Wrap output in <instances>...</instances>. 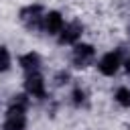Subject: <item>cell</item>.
<instances>
[{"label":"cell","instance_id":"cell-1","mask_svg":"<svg viewBox=\"0 0 130 130\" xmlns=\"http://www.w3.org/2000/svg\"><path fill=\"white\" fill-rule=\"evenodd\" d=\"M28 102L30 98L26 93H16L12 95L4 122H2V130H26V110H28Z\"/></svg>","mask_w":130,"mask_h":130},{"label":"cell","instance_id":"cell-2","mask_svg":"<svg viewBox=\"0 0 130 130\" xmlns=\"http://www.w3.org/2000/svg\"><path fill=\"white\" fill-rule=\"evenodd\" d=\"M45 6L35 2L26 4L18 10V20L26 30H43V20H45Z\"/></svg>","mask_w":130,"mask_h":130},{"label":"cell","instance_id":"cell-3","mask_svg":"<svg viewBox=\"0 0 130 130\" xmlns=\"http://www.w3.org/2000/svg\"><path fill=\"white\" fill-rule=\"evenodd\" d=\"M128 57L124 55V51L122 49H114V51H108V53H104L102 57H100V61H98V71L104 75V77H114L118 71H120V67L124 65V61H126Z\"/></svg>","mask_w":130,"mask_h":130},{"label":"cell","instance_id":"cell-4","mask_svg":"<svg viewBox=\"0 0 130 130\" xmlns=\"http://www.w3.org/2000/svg\"><path fill=\"white\" fill-rule=\"evenodd\" d=\"M95 63V47L91 43H77L73 45L71 51V65L75 69H87L89 65Z\"/></svg>","mask_w":130,"mask_h":130},{"label":"cell","instance_id":"cell-5","mask_svg":"<svg viewBox=\"0 0 130 130\" xmlns=\"http://www.w3.org/2000/svg\"><path fill=\"white\" fill-rule=\"evenodd\" d=\"M24 93L35 100H45L47 98V81L41 75V71L24 73Z\"/></svg>","mask_w":130,"mask_h":130},{"label":"cell","instance_id":"cell-6","mask_svg":"<svg viewBox=\"0 0 130 130\" xmlns=\"http://www.w3.org/2000/svg\"><path fill=\"white\" fill-rule=\"evenodd\" d=\"M83 37V24L79 20H73V22H65L63 30L57 35V43L61 47L65 45H77Z\"/></svg>","mask_w":130,"mask_h":130},{"label":"cell","instance_id":"cell-7","mask_svg":"<svg viewBox=\"0 0 130 130\" xmlns=\"http://www.w3.org/2000/svg\"><path fill=\"white\" fill-rule=\"evenodd\" d=\"M65 26V18L59 10H49L45 14V20H43V30L51 37H57Z\"/></svg>","mask_w":130,"mask_h":130},{"label":"cell","instance_id":"cell-8","mask_svg":"<svg viewBox=\"0 0 130 130\" xmlns=\"http://www.w3.org/2000/svg\"><path fill=\"white\" fill-rule=\"evenodd\" d=\"M18 65L24 73H32V71H39L41 65H43V59L37 51H28V53H22L18 57Z\"/></svg>","mask_w":130,"mask_h":130},{"label":"cell","instance_id":"cell-9","mask_svg":"<svg viewBox=\"0 0 130 130\" xmlns=\"http://www.w3.org/2000/svg\"><path fill=\"white\" fill-rule=\"evenodd\" d=\"M114 100H116L118 106L130 108V87H128V85H120V87L114 91Z\"/></svg>","mask_w":130,"mask_h":130},{"label":"cell","instance_id":"cell-10","mask_svg":"<svg viewBox=\"0 0 130 130\" xmlns=\"http://www.w3.org/2000/svg\"><path fill=\"white\" fill-rule=\"evenodd\" d=\"M71 102H73L75 108H83V106L87 104V91H85L81 85H77V87L71 91Z\"/></svg>","mask_w":130,"mask_h":130},{"label":"cell","instance_id":"cell-11","mask_svg":"<svg viewBox=\"0 0 130 130\" xmlns=\"http://www.w3.org/2000/svg\"><path fill=\"white\" fill-rule=\"evenodd\" d=\"M10 67H12V55H10V51L2 45V47H0V73H6Z\"/></svg>","mask_w":130,"mask_h":130},{"label":"cell","instance_id":"cell-12","mask_svg":"<svg viewBox=\"0 0 130 130\" xmlns=\"http://www.w3.org/2000/svg\"><path fill=\"white\" fill-rule=\"evenodd\" d=\"M55 83H57V85L69 83V73H67V71H61V73H57V75H55Z\"/></svg>","mask_w":130,"mask_h":130},{"label":"cell","instance_id":"cell-13","mask_svg":"<svg viewBox=\"0 0 130 130\" xmlns=\"http://www.w3.org/2000/svg\"><path fill=\"white\" fill-rule=\"evenodd\" d=\"M124 69H126V73H128V77H130V57L124 61Z\"/></svg>","mask_w":130,"mask_h":130},{"label":"cell","instance_id":"cell-14","mask_svg":"<svg viewBox=\"0 0 130 130\" xmlns=\"http://www.w3.org/2000/svg\"><path fill=\"white\" fill-rule=\"evenodd\" d=\"M128 39H130V26H128Z\"/></svg>","mask_w":130,"mask_h":130},{"label":"cell","instance_id":"cell-15","mask_svg":"<svg viewBox=\"0 0 130 130\" xmlns=\"http://www.w3.org/2000/svg\"><path fill=\"white\" fill-rule=\"evenodd\" d=\"M128 130H130V128H128Z\"/></svg>","mask_w":130,"mask_h":130}]
</instances>
